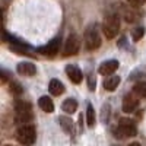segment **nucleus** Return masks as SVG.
Here are the masks:
<instances>
[{
  "label": "nucleus",
  "mask_w": 146,
  "mask_h": 146,
  "mask_svg": "<svg viewBox=\"0 0 146 146\" xmlns=\"http://www.w3.org/2000/svg\"><path fill=\"white\" fill-rule=\"evenodd\" d=\"M32 118H34L32 105L27 101L16 100L15 101V123L19 126L29 124L32 121Z\"/></svg>",
  "instance_id": "obj_1"
},
{
  "label": "nucleus",
  "mask_w": 146,
  "mask_h": 146,
  "mask_svg": "<svg viewBox=\"0 0 146 146\" xmlns=\"http://www.w3.org/2000/svg\"><path fill=\"white\" fill-rule=\"evenodd\" d=\"M83 40H85V47L86 50L94 51V50H98L102 44V38H101V34L98 31L95 25H89L83 32Z\"/></svg>",
  "instance_id": "obj_2"
},
{
  "label": "nucleus",
  "mask_w": 146,
  "mask_h": 146,
  "mask_svg": "<svg viewBox=\"0 0 146 146\" xmlns=\"http://www.w3.org/2000/svg\"><path fill=\"white\" fill-rule=\"evenodd\" d=\"M118 31H120V15L110 13L102 23V32L105 35V38H108V40L115 38Z\"/></svg>",
  "instance_id": "obj_3"
},
{
  "label": "nucleus",
  "mask_w": 146,
  "mask_h": 146,
  "mask_svg": "<svg viewBox=\"0 0 146 146\" xmlns=\"http://www.w3.org/2000/svg\"><path fill=\"white\" fill-rule=\"evenodd\" d=\"M16 139L21 145L25 146H31L34 145L35 139H36V131H35V126L32 124H23L19 126L16 130Z\"/></svg>",
  "instance_id": "obj_4"
},
{
  "label": "nucleus",
  "mask_w": 146,
  "mask_h": 146,
  "mask_svg": "<svg viewBox=\"0 0 146 146\" xmlns=\"http://www.w3.org/2000/svg\"><path fill=\"white\" fill-rule=\"evenodd\" d=\"M137 135V127L136 123L133 121L131 118H120L118 121V129H117V136L120 139H124V137H133Z\"/></svg>",
  "instance_id": "obj_5"
},
{
  "label": "nucleus",
  "mask_w": 146,
  "mask_h": 146,
  "mask_svg": "<svg viewBox=\"0 0 146 146\" xmlns=\"http://www.w3.org/2000/svg\"><path fill=\"white\" fill-rule=\"evenodd\" d=\"M79 48H80V40L76 34H72L67 36V40L64 42V47H63V54L67 57V56H75L79 53Z\"/></svg>",
  "instance_id": "obj_6"
},
{
  "label": "nucleus",
  "mask_w": 146,
  "mask_h": 146,
  "mask_svg": "<svg viewBox=\"0 0 146 146\" xmlns=\"http://www.w3.org/2000/svg\"><path fill=\"white\" fill-rule=\"evenodd\" d=\"M139 96L135 94V92H130V94H126L124 98H123V104H121V108H123V111L130 114L133 113L135 110L139 107Z\"/></svg>",
  "instance_id": "obj_7"
},
{
  "label": "nucleus",
  "mask_w": 146,
  "mask_h": 146,
  "mask_svg": "<svg viewBox=\"0 0 146 146\" xmlns=\"http://www.w3.org/2000/svg\"><path fill=\"white\" fill-rule=\"evenodd\" d=\"M60 44H62V36H57V38L51 40L48 44H45L44 47L36 48V51L41 53V54H44V56H50V57H53V56H56V54L58 53V50H60Z\"/></svg>",
  "instance_id": "obj_8"
},
{
  "label": "nucleus",
  "mask_w": 146,
  "mask_h": 146,
  "mask_svg": "<svg viewBox=\"0 0 146 146\" xmlns=\"http://www.w3.org/2000/svg\"><path fill=\"white\" fill-rule=\"evenodd\" d=\"M118 10H120V18H123L127 23H133L136 22L137 19V13L133 9H129V6H124V5H118Z\"/></svg>",
  "instance_id": "obj_9"
},
{
  "label": "nucleus",
  "mask_w": 146,
  "mask_h": 146,
  "mask_svg": "<svg viewBox=\"0 0 146 146\" xmlns=\"http://www.w3.org/2000/svg\"><path fill=\"white\" fill-rule=\"evenodd\" d=\"M66 73H67L69 79H70L73 83H76V85L80 83L82 79H83V75H82L80 69H79L78 66H75V64H69V66L66 67Z\"/></svg>",
  "instance_id": "obj_10"
},
{
  "label": "nucleus",
  "mask_w": 146,
  "mask_h": 146,
  "mask_svg": "<svg viewBox=\"0 0 146 146\" xmlns=\"http://www.w3.org/2000/svg\"><path fill=\"white\" fill-rule=\"evenodd\" d=\"M118 69V62L117 60H108V62H104L100 66V73L102 76H110Z\"/></svg>",
  "instance_id": "obj_11"
},
{
  "label": "nucleus",
  "mask_w": 146,
  "mask_h": 146,
  "mask_svg": "<svg viewBox=\"0 0 146 146\" xmlns=\"http://www.w3.org/2000/svg\"><path fill=\"white\" fill-rule=\"evenodd\" d=\"M18 73L21 76H34L36 73V67L29 62H22L18 64Z\"/></svg>",
  "instance_id": "obj_12"
},
{
  "label": "nucleus",
  "mask_w": 146,
  "mask_h": 146,
  "mask_svg": "<svg viewBox=\"0 0 146 146\" xmlns=\"http://www.w3.org/2000/svg\"><path fill=\"white\" fill-rule=\"evenodd\" d=\"M58 123L64 133H67V135H73L75 133V123H73V120L70 117H66V115L58 117Z\"/></svg>",
  "instance_id": "obj_13"
},
{
  "label": "nucleus",
  "mask_w": 146,
  "mask_h": 146,
  "mask_svg": "<svg viewBox=\"0 0 146 146\" xmlns=\"http://www.w3.org/2000/svg\"><path fill=\"white\" fill-rule=\"evenodd\" d=\"M48 91H50L51 95L54 96H58L64 92V85L60 82L58 79H51L50 83H48Z\"/></svg>",
  "instance_id": "obj_14"
},
{
  "label": "nucleus",
  "mask_w": 146,
  "mask_h": 146,
  "mask_svg": "<svg viewBox=\"0 0 146 146\" xmlns=\"http://www.w3.org/2000/svg\"><path fill=\"white\" fill-rule=\"evenodd\" d=\"M120 82H121V78L120 76H108L105 80H104V88H105V91H114V89H117V86L120 85Z\"/></svg>",
  "instance_id": "obj_15"
},
{
  "label": "nucleus",
  "mask_w": 146,
  "mask_h": 146,
  "mask_svg": "<svg viewBox=\"0 0 146 146\" xmlns=\"http://www.w3.org/2000/svg\"><path fill=\"white\" fill-rule=\"evenodd\" d=\"M38 105L45 113H53L54 111V104H53L50 96H41V98L38 100Z\"/></svg>",
  "instance_id": "obj_16"
},
{
  "label": "nucleus",
  "mask_w": 146,
  "mask_h": 146,
  "mask_svg": "<svg viewBox=\"0 0 146 146\" xmlns=\"http://www.w3.org/2000/svg\"><path fill=\"white\" fill-rule=\"evenodd\" d=\"M62 110L64 113H67V114H73L78 110V102H76V100H73V98H67L66 101H63V104H62Z\"/></svg>",
  "instance_id": "obj_17"
},
{
  "label": "nucleus",
  "mask_w": 146,
  "mask_h": 146,
  "mask_svg": "<svg viewBox=\"0 0 146 146\" xmlns=\"http://www.w3.org/2000/svg\"><path fill=\"white\" fill-rule=\"evenodd\" d=\"M131 92H135L139 98H146V82H137L133 86Z\"/></svg>",
  "instance_id": "obj_18"
},
{
  "label": "nucleus",
  "mask_w": 146,
  "mask_h": 146,
  "mask_svg": "<svg viewBox=\"0 0 146 146\" xmlns=\"http://www.w3.org/2000/svg\"><path fill=\"white\" fill-rule=\"evenodd\" d=\"M86 121L89 127L95 126V110L91 104H88V108H86Z\"/></svg>",
  "instance_id": "obj_19"
},
{
  "label": "nucleus",
  "mask_w": 146,
  "mask_h": 146,
  "mask_svg": "<svg viewBox=\"0 0 146 146\" xmlns=\"http://www.w3.org/2000/svg\"><path fill=\"white\" fill-rule=\"evenodd\" d=\"M143 35H145V28L143 27H137L131 31V36H133V40L135 41H140L143 38Z\"/></svg>",
  "instance_id": "obj_20"
},
{
  "label": "nucleus",
  "mask_w": 146,
  "mask_h": 146,
  "mask_svg": "<svg viewBox=\"0 0 146 146\" xmlns=\"http://www.w3.org/2000/svg\"><path fill=\"white\" fill-rule=\"evenodd\" d=\"M10 92L13 94V95H21L22 92H23V89H22V86L19 83H16V82H10Z\"/></svg>",
  "instance_id": "obj_21"
},
{
  "label": "nucleus",
  "mask_w": 146,
  "mask_h": 146,
  "mask_svg": "<svg viewBox=\"0 0 146 146\" xmlns=\"http://www.w3.org/2000/svg\"><path fill=\"white\" fill-rule=\"evenodd\" d=\"M88 88H89V91H95V88H96V82H95V78L91 75V73H89V75H88Z\"/></svg>",
  "instance_id": "obj_22"
},
{
  "label": "nucleus",
  "mask_w": 146,
  "mask_h": 146,
  "mask_svg": "<svg viewBox=\"0 0 146 146\" xmlns=\"http://www.w3.org/2000/svg\"><path fill=\"white\" fill-rule=\"evenodd\" d=\"M127 2H129V5H130L131 7H140V6L145 5L146 0H127Z\"/></svg>",
  "instance_id": "obj_23"
},
{
  "label": "nucleus",
  "mask_w": 146,
  "mask_h": 146,
  "mask_svg": "<svg viewBox=\"0 0 146 146\" xmlns=\"http://www.w3.org/2000/svg\"><path fill=\"white\" fill-rule=\"evenodd\" d=\"M7 79H9V75L6 73V70H2V82L5 83V82H7Z\"/></svg>",
  "instance_id": "obj_24"
},
{
  "label": "nucleus",
  "mask_w": 146,
  "mask_h": 146,
  "mask_svg": "<svg viewBox=\"0 0 146 146\" xmlns=\"http://www.w3.org/2000/svg\"><path fill=\"white\" fill-rule=\"evenodd\" d=\"M127 146H140V143H137V142H133V143H130V145H127Z\"/></svg>",
  "instance_id": "obj_25"
},
{
  "label": "nucleus",
  "mask_w": 146,
  "mask_h": 146,
  "mask_svg": "<svg viewBox=\"0 0 146 146\" xmlns=\"http://www.w3.org/2000/svg\"><path fill=\"white\" fill-rule=\"evenodd\" d=\"M5 146H12V145H5Z\"/></svg>",
  "instance_id": "obj_26"
}]
</instances>
